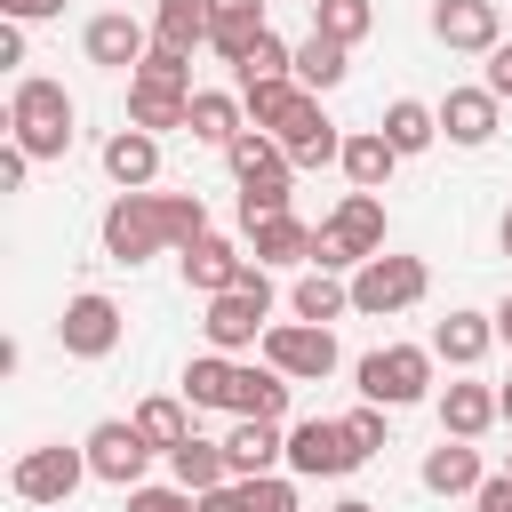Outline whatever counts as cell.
<instances>
[{"mask_svg": "<svg viewBox=\"0 0 512 512\" xmlns=\"http://www.w3.org/2000/svg\"><path fill=\"white\" fill-rule=\"evenodd\" d=\"M72 120H80V104L64 96V80L16 72V88H8V144H24L32 160H64L72 152Z\"/></svg>", "mask_w": 512, "mask_h": 512, "instance_id": "1", "label": "cell"}, {"mask_svg": "<svg viewBox=\"0 0 512 512\" xmlns=\"http://www.w3.org/2000/svg\"><path fill=\"white\" fill-rule=\"evenodd\" d=\"M368 256H384V200H376V192H344V200L328 208L320 240H312V264L352 280Z\"/></svg>", "mask_w": 512, "mask_h": 512, "instance_id": "2", "label": "cell"}, {"mask_svg": "<svg viewBox=\"0 0 512 512\" xmlns=\"http://www.w3.org/2000/svg\"><path fill=\"white\" fill-rule=\"evenodd\" d=\"M264 328H272V272L264 264H248V280L240 288H224V296H208V312H200V336H208V352H256L264 344Z\"/></svg>", "mask_w": 512, "mask_h": 512, "instance_id": "3", "label": "cell"}, {"mask_svg": "<svg viewBox=\"0 0 512 512\" xmlns=\"http://www.w3.org/2000/svg\"><path fill=\"white\" fill-rule=\"evenodd\" d=\"M432 296V272H424V256H368L360 272H352V312L360 320H392V312H416Z\"/></svg>", "mask_w": 512, "mask_h": 512, "instance_id": "4", "label": "cell"}, {"mask_svg": "<svg viewBox=\"0 0 512 512\" xmlns=\"http://www.w3.org/2000/svg\"><path fill=\"white\" fill-rule=\"evenodd\" d=\"M432 344H376L352 376H360V400H376V408H416L424 392H432Z\"/></svg>", "mask_w": 512, "mask_h": 512, "instance_id": "5", "label": "cell"}, {"mask_svg": "<svg viewBox=\"0 0 512 512\" xmlns=\"http://www.w3.org/2000/svg\"><path fill=\"white\" fill-rule=\"evenodd\" d=\"M368 456L352 448V432H344V416H304V424H288V472L296 480H344V472H360Z\"/></svg>", "mask_w": 512, "mask_h": 512, "instance_id": "6", "label": "cell"}, {"mask_svg": "<svg viewBox=\"0 0 512 512\" xmlns=\"http://www.w3.org/2000/svg\"><path fill=\"white\" fill-rule=\"evenodd\" d=\"M104 256L112 264H144V256H160L168 248V224H160V192H120L112 208H104Z\"/></svg>", "mask_w": 512, "mask_h": 512, "instance_id": "7", "label": "cell"}, {"mask_svg": "<svg viewBox=\"0 0 512 512\" xmlns=\"http://www.w3.org/2000/svg\"><path fill=\"white\" fill-rule=\"evenodd\" d=\"M80 448H88V472H96L104 488H120V496H128V488H144V464L160 456V448L136 432V416H104Z\"/></svg>", "mask_w": 512, "mask_h": 512, "instance_id": "8", "label": "cell"}, {"mask_svg": "<svg viewBox=\"0 0 512 512\" xmlns=\"http://www.w3.org/2000/svg\"><path fill=\"white\" fill-rule=\"evenodd\" d=\"M80 480H96V472H88V448H64V440L24 448V456H16V472H8V488H16L24 504H64Z\"/></svg>", "mask_w": 512, "mask_h": 512, "instance_id": "9", "label": "cell"}, {"mask_svg": "<svg viewBox=\"0 0 512 512\" xmlns=\"http://www.w3.org/2000/svg\"><path fill=\"white\" fill-rule=\"evenodd\" d=\"M256 352H264L280 376H296V384H320V376H336V336H328L320 320H272Z\"/></svg>", "mask_w": 512, "mask_h": 512, "instance_id": "10", "label": "cell"}, {"mask_svg": "<svg viewBox=\"0 0 512 512\" xmlns=\"http://www.w3.org/2000/svg\"><path fill=\"white\" fill-rule=\"evenodd\" d=\"M272 136H280V152H288L296 168H328V160H344V128L320 112V96H312V88L272 120Z\"/></svg>", "mask_w": 512, "mask_h": 512, "instance_id": "11", "label": "cell"}, {"mask_svg": "<svg viewBox=\"0 0 512 512\" xmlns=\"http://www.w3.org/2000/svg\"><path fill=\"white\" fill-rule=\"evenodd\" d=\"M120 304L104 296V288H80V296H64V320H56V344L72 352V360H104L112 344H120Z\"/></svg>", "mask_w": 512, "mask_h": 512, "instance_id": "12", "label": "cell"}, {"mask_svg": "<svg viewBox=\"0 0 512 512\" xmlns=\"http://www.w3.org/2000/svg\"><path fill=\"white\" fill-rule=\"evenodd\" d=\"M144 48H152V24H136L128 8H96V16L80 24V56L104 64V72H136Z\"/></svg>", "mask_w": 512, "mask_h": 512, "instance_id": "13", "label": "cell"}, {"mask_svg": "<svg viewBox=\"0 0 512 512\" xmlns=\"http://www.w3.org/2000/svg\"><path fill=\"white\" fill-rule=\"evenodd\" d=\"M176 264H184V288H192V296L208 304V296H224V288H240L256 256H248L240 240H224V232H200L192 248H176Z\"/></svg>", "mask_w": 512, "mask_h": 512, "instance_id": "14", "label": "cell"}, {"mask_svg": "<svg viewBox=\"0 0 512 512\" xmlns=\"http://www.w3.org/2000/svg\"><path fill=\"white\" fill-rule=\"evenodd\" d=\"M432 40L456 56H488L504 40V8L496 0H432Z\"/></svg>", "mask_w": 512, "mask_h": 512, "instance_id": "15", "label": "cell"}, {"mask_svg": "<svg viewBox=\"0 0 512 512\" xmlns=\"http://www.w3.org/2000/svg\"><path fill=\"white\" fill-rule=\"evenodd\" d=\"M496 128H504V96L496 88H448L440 96V136L448 144L480 152V144H496Z\"/></svg>", "mask_w": 512, "mask_h": 512, "instance_id": "16", "label": "cell"}, {"mask_svg": "<svg viewBox=\"0 0 512 512\" xmlns=\"http://www.w3.org/2000/svg\"><path fill=\"white\" fill-rule=\"evenodd\" d=\"M240 232H248V256H256L264 272H280V264H312V240H320V224H304L296 208L256 216V224H240Z\"/></svg>", "mask_w": 512, "mask_h": 512, "instance_id": "17", "label": "cell"}, {"mask_svg": "<svg viewBox=\"0 0 512 512\" xmlns=\"http://www.w3.org/2000/svg\"><path fill=\"white\" fill-rule=\"evenodd\" d=\"M104 176H112L120 192H152V184H160V136L136 128V120L112 128V136H104Z\"/></svg>", "mask_w": 512, "mask_h": 512, "instance_id": "18", "label": "cell"}, {"mask_svg": "<svg viewBox=\"0 0 512 512\" xmlns=\"http://www.w3.org/2000/svg\"><path fill=\"white\" fill-rule=\"evenodd\" d=\"M288 392H296V376H280L272 360H240L232 368V416H288Z\"/></svg>", "mask_w": 512, "mask_h": 512, "instance_id": "19", "label": "cell"}, {"mask_svg": "<svg viewBox=\"0 0 512 512\" xmlns=\"http://www.w3.org/2000/svg\"><path fill=\"white\" fill-rule=\"evenodd\" d=\"M488 424H504V408H496V384L464 376V384H448V392H440V432H448V440H480Z\"/></svg>", "mask_w": 512, "mask_h": 512, "instance_id": "20", "label": "cell"}, {"mask_svg": "<svg viewBox=\"0 0 512 512\" xmlns=\"http://www.w3.org/2000/svg\"><path fill=\"white\" fill-rule=\"evenodd\" d=\"M224 448H232V472H240V480L280 472V464H288V432H280L272 416H240V424L224 432Z\"/></svg>", "mask_w": 512, "mask_h": 512, "instance_id": "21", "label": "cell"}, {"mask_svg": "<svg viewBox=\"0 0 512 512\" xmlns=\"http://www.w3.org/2000/svg\"><path fill=\"white\" fill-rule=\"evenodd\" d=\"M432 496H472L480 480H488V464H480V448L472 440H448L440 432V448H424V472H416Z\"/></svg>", "mask_w": 512, "mask_h": 512, "instance_id": "22", "label": "cell"}, {"mask_svg": "<svg viewBox=\"0 0 512 512\" xmlns=\"http://www.w3.org/2000/svg\"><path fill=\"white\" fill-rule=\"evenodd\" d=\"M264 32H272V24H264V0H208V48H216L224 64H240Z\"/></svg>", "mask_w": 512, "mask_h": 512, "instance_id": "23", "label": "cell"}, {"mask_svg": "<svg viewBox=\"0 0 512 512\" xmlns=\"http://www.w3.org/2000/svg\"><path fill=\"white\" fill-rule=\"evenodd\" d=\"M336 168H344V184H352V192H384V184H392V168H400V152H392V136H384V128H352Z\"/></svg>", "mask_w": 512, "mask_h": 512, "instance_id": "24", "label": "cell"}, {"mask_svg": "<svg viewBox=\"0 0 512 512\" xmlns=\"http://www.w3.org/2000/svg\"><path fill=\"white\" fill-rule=\"evenodd\" d=\"M488 344H504V336H496V312H448V320L432 328V352H440L448 368H480Z\"/></svg>", "mask_w": 512, "mask_h": 512, "instance_id": "25", "label": "cell"}, {"mask_svg": "<svg viewBox=\"0 0 512 512\" xmlns=\"http://www.w3.org/2000/svg\"><path fill=\"white\" fill-rule=\"evenodd\" d=\"M168 480L192 488V496H208V488H224V480H240V472H232V448H224V440H200V432H192L184 448H168Z\"/></svg>", "mask_w": 512, "mask_h": 512, "instance_id": "26", "label": "cell"}, {"mask_svg": "<svg viewBox=\"0 0 512 512\" xmlns=\"http://www.w3.org/2000/svg\"><path fill=\"white\" fill-rule=\"evenodd\" d=\"M184 128H192V144H216V152H224V144L248 128L240 88H232V96H224V88H192V120H184Z\"/></svg>", "mask_w": 512, "mask_h": 512, "instance_id": "27", "label": "cell"}, {"mask_svg": "<svg viewBox=\"0 0 512 512\" xmlns=\"http://www.w3.org/2000/svg\"><path fill=\"white\" fill-rule=\"evenodd\" d=\"M376 128L392 136V152H400V160H416V152H432V144H440V104H416V96H392Z\"/></svg>", "mask_w": 512, "mask_h": 512, "instance_id": "28", "label": "cell"}, {"mask_svg": "<svg viewBox=\"0 0 512 512\" xmlns=\"http://www.w3.org/2000/svg\"><path fill=\"white\" fill-rule=\"evenodd\" d=\"M288 312H296V320H320V328H328V320H344V312H352V280H344V272H320V264H312V272H296V288H288Z\"/></svg>", "mask_w": 512, "mask_h": 512, "instance_id": "29", "label": "cell"}, {"mask_svg": "<svg viewBox=\"0 0 512 512\" xmlns=\"http://www.w3.org/2000/svg\"><path fill=\"white\" fill-rule=\"evenodd\" d=\"M344 72H352V48L344 40H328V32H304L296 40V88L328 96V88H344Z\"/></svg>", "mask_w": 512, "mask_h": 512, "instance_id": "30", "label": "cell"}, {"mask_svg": "<svg viewBox=\"0 0 512 512\" xmlns=\"http://www.w3.org/2000/svg\"><path fill=\"white\" fill-rule=\"evenodd\" d=\"M192 416H200V408H192L184 392H152V400H136V432H144V440H152L160 456L192 440Z\"/></svg>", "mask_w": 512, "mask_h": 512, "instance_id": "31", "label": "cell"}, {"mask_svg": "<svg viewBox=\"0 0 512 512\" xmlns=\"http://www.w3.org/2000/svg\"><path fill=\"white\" fill-rule=\"evenodd\" d=\"M152 40L160 48H184V56L208 48V0H160L152 8Z\"/></svg>", "mask_w": 512, "mask_h": 512, "instance_id": "32", "label": "cell"}, {"mask_svg": "<svg viewBox=\"0 0 512 512\" xmlns=\"http://www.w3.org/2000/svg\"><path fill=\"white\" fill-rule=\"evenodd\" d=\"M128 120H136V128H152V136H168V128H184V120H192V96L128 80Z\"/></svg>", "mask_w": 512, "mask_h": 512, "instance_id": "33", "label": "cell"}, {"mask_svg": "<svg viewBox=\"0 0 512 512\" xmlns=\"http://www.w3.org/2000/svg\"><path fill=\"white\" fill-rule=\"evenodd\" d=\"M232 352H200V360H184V400L192 408H232Z\"/></svg>", "mask_w": 512, "mask_h": 512, "instance_id": "34", "label": "cell"}, {"mask_svg": "<svg viewBox=\"0 0 512 512\" xmlns=\"http://www.w3.org/2000/svg\"><path fill=\"white\" fill-rule=\"evenodd\" d=\"M368 24H376V0H312V32H328L344 48H360Z\"/></svg>", "mask_w": 512, "mask_h": 512, "instance_id": "35", "label": "cell"}, {"mask_svg": "<svg viewBox=\"0 0 512 512\" xmlns=\"http://www.w3.org/2000/svg\"><path fill=\"white\" fill-rule=\"evenodd\" d=\"M304 88H296V72H280V80H240V104H248V128H272L288 104H296Z\"/></svg>", "mask_w": 512, "mask_h": 512, "instance_id": "36", "label": "cell"}, {"mask_svg": "<svg viewBox=\"0 0 512 512\" xmlns=\"http://www.w3.org/2000/svg\"><path fill=\"white\" fill-rule=\"evenodd\" d=\"M128 80H144V88H176V96H192V56H184V48H160V40H152V48H144V64H136Z\"/></svg>", "mask_w": 512, "mask_h": 512, "instance_id": "37", "label": "cell"}, {"mask_svg": "<svg viewBox=\"0 0 512 512\" xmlns=\"http://www.w3.org/2000/svg\"><path fill=\"white\" fill-rule=\"evenodd\" d=\"M280 72H296V40H280V32H264V40L232 64V80H280Z\"/></svg>", "mask_w": 512, "mask_h": 512, "instance_id": "38", "label": "cell"}, {"mask_svg": "<svg viewBox=\"0 0 512 512\" xmlns=\"http://www.w3.org/2000/svg\"><path fill=\"white\" fill-rule=\"evenodd\" d=\"M288 176H296V168H280V176H240V224L280 216V208H288Z\"/></svg>", "mask_w": 512, "mask_h": 512, "instance_id": "39", "label": "cell"}, {"mask_svg": "<svg viewBox=\"0 0 512 512\" xmlns=\"http://www.w3.org/2000/svg\"><path fill=\"white\" fill-rule=\"evenodd\" d=\"M392 408H376V400H360V408H344V432H352V448L360 456H376V448H392V424H384Z\"/></svg>", "mask_w": 512, "mask_h": 512, "instance_id": "40", "label": "cell"}, {"mask_svg": "<svg viewBox=\"0 0 512 512\" xmlns=\"http://www.w3.org/2000/svg\"><path fill=\"white\" fill-rule=\"evenodd\" d=\"M240 488H248V512H296V472H256Z\"/></svg>", "mask_w": 512, "mask_h": 512, "instance_id": "41", "label": "cell"}, {"mask_svg": "<svg viewBox=\"0 0 512 512\" xmlns=\"http://www.w3.org/2000/svg\"><path fill=\"white\" fill-rule=\"evenodd\" d=\"M128 512H200V496H192V488H176V480H168V488H152V480H144V488H128Z\"/></svg>", "mask_w": 512, "mask_h": 512, "instance_id": "42", "label": "cell"}, {"mask_svg": "<svg viewBox=\"0 0 512 512\" xmlns=\"http://www.w3.org/2000/svg\"><path fill=\"white\" fill-rule=\"evenodd\" d=\"M472 512H512V472H488L472 488Z\"/></svg>", "mask_w": 512, "mask_h": 512, "instance_id": "43", "label": "cell"}, {"mask_svg": "<svg viewBox=\"0 0 512 512\" xmlns=\"http://www.w3.org/2000/svg\"><path fill=\"white\" fill-rule=\"evenodd\" d=\"M480 88H496V96L512 104V40H496V48H488V80H480Z\"/></svg>", "mask_w": 512, "mask_h": 512, "instance_id": "44", "label": "cell"}, {"mask_svg": "<svg viewBox=\"0 0 512 512\" xmlns=\"http://www.w3.org/2000/svg\"><path fill=\"white\" fill-rule=\"evenodd\" d=\"M0 16L8 24H48V16H64V0H0Z\"/></svg>", "mask_w": 512, "mask_h": 512, "instance_id": "45", "label": "cell"}, {"mask_svg": "<svg viewBox=\"0 0 512 512\" xmlns=\"http://www.w3.org/2000/svg\"><path fill=\"white\" fill-rule=\"evenodd\" d=\"M24 176H32V152H24V144H8V152H0V184H8V192H24Z\"/></svg>", "mask_w": 512, "mask_h": 512, "instance_id": "46", "label": "cell"}, {"mask_svg": "<svg viewBox=\"0 0 512 512\" xmlns=\"http://www.w3.org/2000/svg\"><path fill=\"white\" fill-rule=\"evenodd\" d=\"M200 512H248V488H240V480H224V488H208V496H200Z\"/></svg>", "mask_w": 512, "mask_h": 512, "instance_id": "47", "label": "cell"}, {"mask_svg": "<svg viewBox=\"0 0 512 512\" xmlns=\"http://www.w3.org/2000/svg\"><path fill=\"white\" fill-rule=\"evenodd\" d=\"M0 64H24V24H0Z\"/></svg>", "mask_w": 512, "mask_h": 512, "instance_id": "48", "label": "cell"}, {"mask_svg": "<svg viewBox=\"0 0 512 512\" xmlns=\"http://www.w3.org/2000/svg\"><path fill=\"white\" fill-rule=\"evenodd\" d=\"M328 512H376V504H368V496H336Z\"/></svg>", "mask_w": 512, "mask_h": 512, "instance_id": "49", "label": "cell"}, {"mask_svg": "<svg viewBox=\"0 0 512 512\" xmlns=\"http://www.w3.org/2000/svg\"><path fill=\"white\" fill-rule=\"evenodd\" d=\"M496 336H504V344H512V296H504V304H496Z\"/></svg>", "mask_w": 512, "mask_h": 512, "instance_id": "50", "label": "cell"}, {"mask_svg": "<svg viewBox=\"0 0 512 512\" xmlns=\"http://www.w3.org/2000/svg\"><path fill=\"white\" fill-rule=\"evenodd\" d=\"M496 248H504V256H512V208H504V224H496Z\"/></svg>", "mask_w": 512, "mask_h": 512, "instance_id": "51", "label": "cell"}, {"mask_svg": "<svg viewBox=\"0 0 512 512\" xmlns=\"http://www.w3.org/2000/svg\"><path fill=\"white\" fill-rule=\"evenodd\" d=\"M496 408H504V424H512V384H496Z\"/></svg>", "mask_w": 512, "mask_h": 512, "instance_id": "52", "label": "cell"}, {"mask_svg": "<svg viewBox=\"0 0 512 512\" xmlns=\"http://www.w3.org/2000/svg\"><path fill=\"white\" fill-rule=\"evenodd\" d=\"M504 472H512V448H504Z\"/></svg>", "mask_w": 512, "mask_h": 512, "instance_id": "53", "label": "cell"}]
</instances>
